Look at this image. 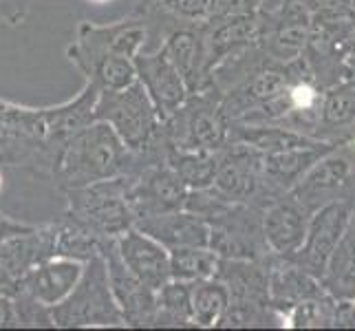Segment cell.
Returning <instances> with one entry per match:
<instances>
[{"label":"cell","instance_id":"obj_23","mask_svg":"<svg viewBox=\"0 0 355 331\" xmlns=\"http://www.w3.org/2000/svg\"><path fill=\"white\" fill-rule=\"evenodd\" d=\"M135 226L144 230L146 235L155 237L159 243H164L168 250L210 245V223L186 207L139 219Z\"/></svg>","mask_w":355,"mask_h":331},{"label":"cell","instance_id":"obj_1","mask_svg":"<svg viewBox=\"0 0 355 331\" xmlns=\"http://www.w3.org/2000/svg\"><path fill=\"white\" fill-rule=\"evenodd\" d=\"M166 162L155 151H130L106 121H93L60 148L55 159V181L67 190L91 186L115 177H135L146 166Z\"/></svg>","mask_w":355,"mask_h":331},{"label":"cell","instance_id":"obj_37","mask_svg":"<svg viewBox=\"0 0 355 331\" xmlns=\"http://www.w3.org/2000/svg\"><path fill=\"white\" fill-rule=\"evenodd\" d=\"M349 7H351V11L355 14V0H349Z\"/></svg>","mask_w":355,"mask_h":331},{"label":"cell","instance_id":"obj_19","mask_svg":"<svg viewBox=\"0 0 355 331\" xmlns=\"http://www.w3.org/2000/svg\"><path fill=\"white\" fill-rule=\"evenodd\" d=\"M203 42H205V58L207 71H212L248 46L259 44L263 31V16L259 14H245V16H230V18H212L201 24Z\"/></svg>","mask_w":355,"mask_h":331},{"label":"cell","instance_id":"obj_10","mask_svg":"<svg viewBox=\"0 0 355 331\" xmlns=\"http://www.w3.org/2000/svg\"><path fill=\"white\" fill-rule=\"evenodd\" d=\"M261 16L263 31L259 46L269 58L278 62H291L304 53L313 29L311 11L307 7L296 0H280L272 7L261 9Z\"/></svg>","mask_w":355,"mask_h":331},{"label":"cell","instance_id":"obj_18","mask_svg":"<svg viewBox=\"0 0 355 331\" xmlns=\"http://www.w3.org/2000/svg\"><path fill=\"white\" fill-rule=\"evenodd\" d=\"M115 245L124 265L148 287L159 289L168 280H173L170 250L155 237L146 235L137 226H132L124 235H119L115 239Z\"/></svg>","mask_w":355,"mask_h":331},{"label":"cell","instance_id":"obj_33","mask_svg":"<svg viewBox=\"0 0 355 331\" xmlns=\"http://www.w3.org/2000/svg\"><path fill=\"white\" fill-rule=\"evenodd\" d=\"M336 327L355 329V298L353 300H338Z\"/></svg>","mask_w":355,"mask_h":331},{"label":"cell","instance_id":"obj_24","mask_svg":"<svg viewBox=\"0 0 355 331\" xmlns=\"http://www.w3.org/2000/svg\"><path fill=\"white\" fill-rule=\"evenodd\" d=\"M322 285L336 300L355 298V210L338 248L327 263Z\"/></svg>","mask_w":355,"mask_h":331},{"label":"cell","instance_id":"obj_38","mask_svg":"<svg viewBox=\"0 0 355 331\" xmlns=\"http://www.w3.org/2000/svg\"><path fill=\"white\" fill-rule=\"evenodd\" d=\"M0 188H3V175H0Z\"/></svg>","mask_w":355,"mask_h":331},{"label":"cell","instance_id":"obj_11","mask_svg":"<svg viewBox=\"0 0 355 331\" xmlns=\"http://www.w3.org/2000/svg\"><path fill=\"white\" fill-rule=\"evenodd\" d=\"M353 210H355V197H342L322 205L320 210H315L311 214L309 232L302 248L293 256H289V259L322 280L327 263L331 259L334 250L338 248L342 235H345V230L353 217Z\"/></svg>","mask_w":355,"mask_h":331},{"label":"cell","instance_id":"obj_2","mask_svg":"<svg viewBox=\"0 0 355 331\" xmlns=\"http://www.w3.org/2000/svg\"><path fill=\"white\" fill-rule=\"evenodd\" d=\"M132 177H115L91 186L67 190L69 221L87 228L102 239H117L137 223L128 199Z\"/></svg>","mask_w":355,"mask_h":331},{"label":"cell","instance_id":"obj_12","mask_svg":"<svg viewBox=\"0 0 355 331\" xmlns=\"http://www.w3.org/2000/svg\"><path fill=\"white\" fill-rule=\"evenodd\" d=\"M212 188L230 203L259 205L263 188V153L243 142H227L218 157Z\"/></svg>","mask_w":355,"mask_h":331},{"label":"cell","instance_id":"obj_8","mask_svg":"<svg viewBox=\"0 0 355 331\" xmlns=\"http://www.w3.org/2000/svg\"><path fill=\"white\" fill-rule=\"evenodd\" d=\"M263 210L256 203H230L210 223V248L221 259L267 261L272 252L263 232Z\"/></svg>","mask_w":355,"mask_h":331},{"label":"cell","instance_id":"obj_16","mask_svg":"<svg viewBox=\"0 0 355 331\" xmlns=\"http://www.w3.org/2000/svg\"><path fill=\"white\" fill-rule=\"evenodd\" d=\"M135 69H137V82L150 95L162 121L173 117L179 106L188 100L190 89L186 80L181 78V73L166 58L162 49L150 53H137L135 56Z\"/></svg>","mask_w":355,"mask_h":331},{"label":"cell","instance_id":"obj_21","mask_svg":"<svg viewBox=\"0 0 355 331\" xmlns=\"http://www.w3.org/2000/svg\"><path fill=\"white\" fill-rule=\"evenodd\" d=\"M159 49L181 73L190 93L210 87V71H207L201 24H179V27L170 29L164 35V42L159 44Z\"/></svg>","mask_w":355,"mask_h":331},{"label":"cell","instance_id":"obj_5","mask_svg":"<svg viewBox=\"0 0 355 331\" xmlns=\"http://www.w3.org/2000/svg\"><path fill=\"white\" fill-rule=\"evenodd\" d=\"M269 259H221L216 278L230 287V307L218 327H267L276 318L269 303Z\"/></svg>","mask_w":355,"mask_h":331},{"label":"cell","instance_id":"obj_31","mask_svg":"<svg viewBox=\"0 0 355 331\" xmlns=\"http://www.w3.org/2000/svg\"><path fill=\"white\" fill-rule=\"evenodd\" d=\"M272 5H274L272 0H210V20L259 14L261 9L272 7Z\"/></svg>","mask_w":355,"mask_h":331},{"label":"cell","instance_id":"obj_26","mask_svg":"<svg viewBox=\"0 0 355 331\" xmlns=\"http://www.w3.org/2000/svg\"><path fill=\"white\" fill-rule=\"evenodd\" d=\"M230 307V287L221 278H205L192 283V323L194 327H218Z\"/></svg>","mask_w":355,"mask_h":331},{"label":"cell","instance_id":"obj_22","mask_svg":"<svg viewBox=\"0 0 355 331\" xmlns=\"http://www.w3.org/2000/svg\"><path fill=\"white\" fill-rule=\"evenodd\" d=\"M329 294L322 285V280L302 269L298 263L285 256L272 254L269 259V303L278 318H283L291 307H296L302 300L315 298Z\"/></svg>","mask_w":355,"mask_h":331},{"label":"cell","instance_id":"obj_27","mask_svg":"<svg viewBox=\"0 0 355 331\" xmlns=\"http://www.w3.org/2000/svg\"><path fill=\"white\" fill-rule=\"evenodd\" d=\"M155 327H194L192 323V283L168 280L157 289Z\"/></svg>","mask_w":355,"mask_h":331},{"label":"cell","instance_id":"obj_32","mask_svg":"<svg viewBox=\"0 0 355 331\" xmlns=\"http://www.w3.org/2000/svg\"><path fill=\"white\" fill-rule=\"evenodd\" d=\"M9 327H20L16 298H11L5 291H0V329H9Z\"/></svg>","mask_w":355,"mask_h":331},{"label":"cell","instance_id":"obj_3","mask_svg":"<svg viewBox=\"0 0 355 331\" xmlns=\"http://www.w3.org/2000/svg\"><path fill=\"white\" fill-rule=\"evenodd\" d=\"M168 144L188 151H221L230 142V119L223 113V95L214 87L190 93L179 110L162 121Z\"/></svg>","mask_w":355,"mask_h":331},{"label":"cell","instance_id":"obj_25","mask_svg":"<svg viewBox=\"0 0 355 331\" xmlns=\"http://www.w3.org/2000/svg\"><path fill=\"white\" fill-rule=\"evenodd\" d=\"M221 151H188L170 146L166 162L177 170V175L190 190H203L214 183Z\"/></svg>","mask_w":355,"mask_h":331},{"label":"cell","instance_id":"obj_36","mask_svg":"<svg viewBox=\"0 0 355 331\" xmlns=\"http://www.w3.org/2000/svg\"><path fill=\"white\" fill-rule=\"evenodd\" d=\"M89 3H95V5H102V3H108V0H89Z\"/></svg>","mask_w":355,"mask_h":331},{"label":"cell","instance_id":"obj_35","mask_svg":"<svg viewBox=\"0 0 355 331\" xmlns=\"http://www.w3.org/2000/svg\"><path fill=\"white\" fill-rule=\"evenodd\" d=\"M302 7H307L311 14L324 9H336V7H349V0H296Z\"/></svg>","mask_w":355,"mask_h":331},{"label":"cell","instance_id":"obj_28","mask_svg":"<svg viewBox=\"0 0 355 331\" xmlns=\"http://www.w3.org/2000/svg\"><path fill=\"white\" fill-rule=\"evenodd\" d=\"M170 263H173L175 280L197 283V280L216 278L218 267H221V256L210 245H203V248H177L170 250Z\"/></svg>","mask_w":355,"mask_h":331},{"label":"cell","instance_id":"obj_20","mask_svg":"<svg viewBox=\"0 0 355 331\" xmlns=\"http://www.w3.org/2000/svg\"><path fill=\"white\" fill-rule=\"evenodd\" d=\"M84 261L55 254L35 265L18 283V291H24L44 307H55L76 289L84 274Z\"/></svg>","mask_w":355,"mask_h":331},{"label":"cell","instance_id":"obj_9","mask_svg":"<svg viewBox=\"0 0 355 331\" xmlns=\"http://www.w3.org/2000/svg\"><path fill=\"white\" fill-rule=\"evenodd\" d=\"M289 194L309 212L320 210L336 199L355 197V142L340 144L318 159Z\"/></svg>","mask_w":355,"mask_h":331},{"label":"cell","instance_id":"obj_29","mask_svg":"<svg viewBox=\"0 0 355 331\" xmlns=\"http://www.w3.org/2000/svg\"><path fill=\"white\" fill-rule=\"evenodd\" d=\"M336 312H338V300L331 294H322V296L307 298L300 305H296V307H291L280 318V327H291V329L336 327Z\"/></svg>","mask_w":355,"mask_h":331},{"label":"cell","instance_id":"obj_34","mask_svg":"<svg viewBox=\"0 0 355 331\" xmlns=\"http://www.w3.org/2000/svg\"><path fill=\"white\" fill-rule=\"evenodd\" d=\"M27 230H29V226L18 223V221L0 214V243H3L5 239H9V237H14V235H20V232H27Z\"/></svg>","mask_w":355,"mask_h":331},{"label":"cell","instance_id":"obj_4","mask_svg":"<svg viewBox=\"0 0 355 331\" xmlns=\"http://www.w3.org/2000/svg\"><path fill=\"white\" fill-rule=\"evenodd\" d=\"M53 327H126L113 296L104 256L84 265V274L69 296L51 307Z\"/></svg>","mask_w":355,"mask_h":331},{"label":"cell","instance_id":"obj_17","mask_svg":"<svg viewBox=\"0 0 355 331\" xmlns=\"http://www.w3.org/2000/svg\"><path fill=\"white\" fill-rule=\"evenodd\" d=\"M311 214L298 199L291 194H283L274 201H269L263 210V232L267 248L276 256H289L296 254L309 232Z\"/></svg>","mask_w":355,"mask_h":331},{"label":"cell","instance_id":"obj_14","mask_svg":"<svg viewBox=\"0 0 355 331\" xmlns=\"http://www.w3.org/2000/svg\"><path fill=\"white\" fill-rule=\"evenodd\" d=\"M102 256L108 267L113 296L119 305L121 316H124L126 327H155L157 289L148 287L124 265V261L119 259L115 239L106 243Z\"/></svg>","mask_w":355,"mask_h":331},{"label":"cell","instance_id":"obj_15","mask_svg":"<svg viewBox=\"0 0 355 331\" xmlns=\"http://www.w3.org/2000/svg\"><path fill=\"white\" fill-rule=\"evenodd\" d=\"M60 226L29 228L0 243V280L18 291V283L35 265L55 256Z\"/></svg>","mask_w":355,"mask_h":331},{"label":"cell","instance_id":"obj_13","mask_svg":"<svg viewBox=\"0 0 355 331\" xmlns=\"http://www.w3.org/2000/svg\"><path fill=\"white\" fill-rule=\"evenodd\" d=\"M188 194L190 188L168 162L146 166L141 173L132 177L128 188V199L137 221L153 214L181 210L186 207Z\"/></svg>","mask_w":355,"mask_h":331},{"label":"cell","instance_id":"obj_30","mask_svg":"<svg viewBox=\"0 0 355 331\" xmlns=\"http://www.w3.org/2000/svg\"><path fill=\"white\" fill-rule=\"evenodd\" d=\"M148 11L164 14L179 24H203L210 20V0H148Z\"/></svg>","mask_w":355,"mask_h":331},{"label":"cell","instance_id":"obj_39","mask_svg":"<svg viewBox=\"0 0 355 331\" xmlns=\"http://www.w3.org/2000/svg\"><path fill=\"white\" fill-rule=\"evenodd\" d=\"M272 3H274V5H276V3H280V0H272Z\"/></svg>","mask_w":355,"mask_h":331},{"label":"cell","instance_id":"obj_6","mask_svg":"<svg viewBox=\"0 0 355 331\" xmlns=\"http://www.w3.org/2000/svg\"><path fill=\"white\" fill-rule=\"evenodd\" d=\"M146 40H148L146 14H135L108 24L82 22L76 40L67 49V56L71 65H76L87 78L104 58L124 56L135 60V56L141 53Z\"/></svg>","mask_w":355,"mask_h":331},{"label":"cell","instance_id":"obj_7","mask_svg":"<svg viewBox=\"0 0 355 331\" xmlns=\"http://www.w3.org/2000/svg\"><path fill=\"white\" fill-rule=\"evenodd\" d=\"M95 121H106L135 153L148 148L162 126L150 95L139 82L121 91H102L95 104Z\"/></svg>","mask_w":355,"mask_h":331}]
</instances>
